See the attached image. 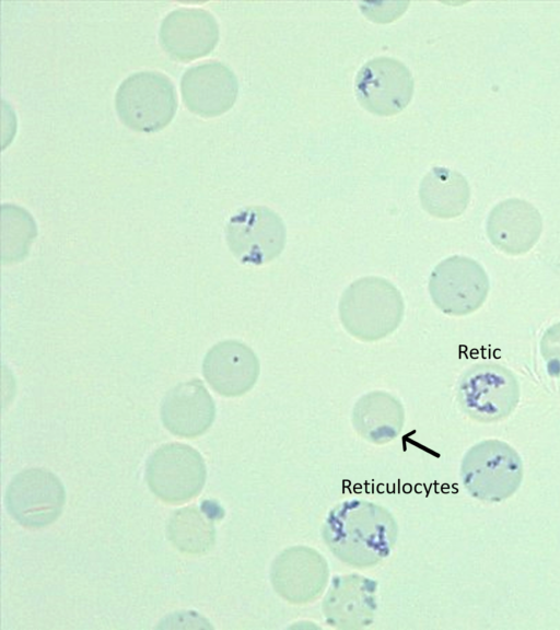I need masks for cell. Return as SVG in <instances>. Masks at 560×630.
I'll return each instance as SVG.
<instances>
[{"instance_id": "obj_1", "label": "cell", "mask_w": 560, "mask_h": 630, "mask_svg": "<svg viewBox=\"0 0 560 630\" xmlns=\"http://www.w3.org/2000/svg\"><path fill=\"white\" fill-rule=\"evenodd\" d=\"M322 536L327 548L341 562L366 569L390 555L398 537V525L384 506L352 499L340 502L328 512Z\"/></svg>"}, {"instance_id": "obj_2", "label": "cell", "mask_w": 560, "mask_h": 630, "mask_svg": "<svg viewBox=\"0 0 560 630\" xmlns=\"http://www.w3.org/2000/svg\"><path fill=\"white\" fill-rule=\"evenodd\" d=\"M404 300L388 280L370 276L353 281L339 301L343 328L354 338L373 342L396 330L404 316Z\"/></svg>"}, {"instance_id": "obj_3", "label": "cell", "mask_w": 560, "mask_h": 630, "mask_svg": "<svg viewBox=\"0 0 560 630\" xmlns=\"http://www.w3.org/2000/svg\"><path fill=\"white\" fill-rule=\"evenodd\" d=\"M524 476L518 453L506 442L485 440L472 445L460 464V479L468 494L483 502L513 495Z\"/></svg>"}, {"instance_id": "obj_4", "label": "cell", "mask_w": 560, "mask_h": 630, "mask_svg": "<svg viewBox=\"0 0 560 630\" xmlns=\"http://www.w3.org/2000/svg\"><path fill=\"white\" fill-rule=\"evenodd\" d=\"M115 108L119 119L136 131L154 132L167 126L177 108L171 79L159 71L129 74L117 88Z\"/></svg>"}, {"instance_id": "obj_5", "label": "cell", "mask_w": 560, "mask_h": 630, "mask_svg": "<svg viewBox=\"0 0 560 630\" xmlns=\"http://www.w3.org/2000/svg\"><path fill=\"white\" fill-rule=\"evenodd\" d=\"M463 411L478 422H497L517 407L520 386L512 371L498 363H478L467 369L458 383Z\"/></svg>"}, {"instance_id": "obj_6", "label": "cell", "mask_w": 560, "mask_h": 630, "mask_svg": "<svg viewBox=\"0 0 560 630\" xmlns=\"http://www.w3.org/2000/svg\"><path fill=\"white\" fill-rule=\"evenodd\" d=\"M207 469L200 453L183 443L156 448L145 465V481L152 493L168 504L197 497L206 482Z\"/></svg>"}, {"instance_id": "obj_7", "label": "cell", "mask_w": 560, "mask_h": 630, "mask_svg": "<svg viewBox=\"0 0 560 630\" xmlns=\"http://www.w3.org/2000/svg\"><path fill=\"white\" fill-rule=\"evenodd\" d=\"M490 291L485 268L475 259L454 255L432 270L429 293L435 306L446 315L465 316L482 306Z\"/></svg>"}, {"instance_id": "obj_8", "label": "cell", "mask_w": 560, "mask_h": 630, "mask_svg": "<svg viewBox=\"0 0 560 630\" xmlns=\"http://www.w3.org/2000/svg\"><path fill=\"white\" fill-rule=\"evenodd\" d=\"M66 490L60 479L46 468H28L16 474L4 493L10 516L26 528H43L61 514Z\"/></svg>"}, {"instance_id": "obj_9", "label": "cell", "mask_w": 560, "mask_h": 630, "mask_svg": "<svg viewBox=\"0 0 560 630\" xmlns=\"http://www.w3.org/2000/svg\"><path fill=\"white\" fill-rule=\"evenodd\" d=\"M231 253L242 264L260 266L277 258L285 245L282 219L264 206H248L233 214L225 228Z\"/></svg>"}, {"instance_id": "obj_10", "label": "cell", "mask_w": 560, "mask_h": 630, "mask_svg": "<svg viewBox=\"0 0 560 630\" xmlns=\"http://www.w3.org/2000/svg\"><path fill=\"white\" fill-rule=\"evenodd\" d=\"M413 88L409 69L389 57L366 61L354 81L358 102L377 116H394L405 109L412 97Z\"/></svg>"}, {"instance_id": "obj_11", "label": "cell", "mask_w": 560, "mask_h": 630, "mask_svg": "<svg viewBox=\"0 0 560 630\" xmlns=\"http://www.w3.org/2000/svg\"><path fill=\"white\" fill-rule=\"evenodd\" d=\"M329 578L326 559L314 548L293 546L282 550L272 561L270 581L275 592L285 602L306 605L325 591Z\"/></svg>"}, {"instance_id": "obj_12", "label": "cell", "mask_w": 560, "mask_h": 630, "mask_svg": "<svg viewBox=\"0 0 560 630\" xmlns=\"http://www.w3.org/2000/svg\"><path fill=\"white\" fill-rule=\"evenodd\" d=\"M159 39L174 59L189 61L208 55L219 40V24L206 9L182 7L161 22Z\"/></svg>"}, {"instance_id": "obj_13", "label": "cell", "mask_w": 560, "mask_h": 630, "mask_svg": "<svg viewBox=\"0 0 560 630\" xmlns=\"http://www.w3.org/2000/svg\"><path fill=\"white\" fill-rule=\"evenodd\" d=\"M186 107L201 117H215L229 110L238 94V81L226 65L210 60L189 67L180 79Z\"/></svg>"}, {"instance_id": "obj_14", "label": "cell", "mask_w": 560, "mask_h": 630, "mask_svg": "<svg viewBox=\"0 0 560 630\" xmlns=\"http://www.w3.org/2000/svg\"><path fill=\"white\" fill-rule=\"evenodd\" d=\"M376 590L374 580L357 573L334 576L322 605L325 621L343 630L370 626L376 610Z\"/></svg>"}, {"instance_id": "obj_15", "label": "cell", "mask_w": 560, "mask_h": 630, "mask_svg": "<svg viewBox=\"0 0 560 630\" xmlns=\"http://www.w3.org/2000/svg\"><path fill=\"white\" fill-rule=\"evenodd\" d=\"M255 352L237 340H224L211 347L202 362V374L211 388L224 397L249 392L259 376Z\"/></svg>"}, {"instance_id": "obj_16", "label": "cell", "mask_w": 560, "mask_h": 630, "mask_svg": "<svg viewBox=\"0 0 560 630\" xmlns=\"http://www.w3.org/2000/svg\"><path fill=\"white\" fill-rule=\"evenodd\" d=\"M486 232L491 244L506 255L526 254L542 232V218L530 202L509 198L495 205L488 214Z\"/></svg>"}, {"instance_id": "obj_17", "label": "cell", "mask_w": 560, "mask_h": 630, "mask_svg": "<svg viewBox=\"0 0 560 630\" xmlns=\"http://www.w3.org/2000/svg\"><path fill=\"white\" fill-rule=\"evenodd\" d=\"M214 418V401L198 378L179 383L171 388L161 404L163 425L179 438L194 439L203 434Z\"/></svg>"}, {"instance_id": "obj_18", "label": "cell", "mask_w": 560, "mask_h": 630, "mask_svg": "<svg viewBox=\"0 0 560 630\" xmlns=\"http://www.w3.org/2000/svg\"><path fill=\"white\" fill-rule=\"evenodd\" d=\"M351 419L361 438L374 444H385L400 433L405 411L396 397L383 390H374L357 400Z\"/></svg>"}, {"instance_id": "obj_19", "label": "cell", "mask_w": 560, "mask_h": 630, "mask_svg": "<svg viewBox=\"0 0 560 630\" xmlns=\"http://www.w3.org/2000/svg\"><path fill=\"white\" fill-rule=\"evenodd\" d=\"M419 198L422 208L438 219L460 215L470 199V187L459 172L435 166L421 179Z\"/></svg>"}, {"instance_id": "obj_20", "label": "cell", "mask_w": 560, "mask_h": 630, "mask_svg": "<svg viewBox=\"0 0 560 630\" xmlns=\"http://www.w3.org/2000/svg\"><path fill=\"white\" fill-rule=\"evenodd\" d=\"M166 534L172 545L187 555H205L215 542L213 517L196 505L173 512L166 525Z\"/></svg>"}, {"instance_id": "obj_21", "label": "cell", "mask_w": 560, "mask_h": 630, "mask_svg": "<svg viewBox=\"0 0 560 630\" xmlns=\"http://www.w3.org/2000/svg\"><path fill=\"white\" fill-rule=\"evenodd\" d=\"M37 229L32 215L15 205H2V260H22L28 253Z\"/></svg>"}, {"instance_id": "obj_22", "label": "cell", "mask_w": 560, "mask_h": 630, "mask_svg": "<svg viewBox=\"0 0 560 630\" xmlns=\"http://www.w3.org/2000/svg\"><path fill=\"white\" fill-rule=\"evenodd\" d=\"M540 355L546 363V371L551 377L560 376V322L549 326L541 336Z\"/></svg>"}]
</instances>
